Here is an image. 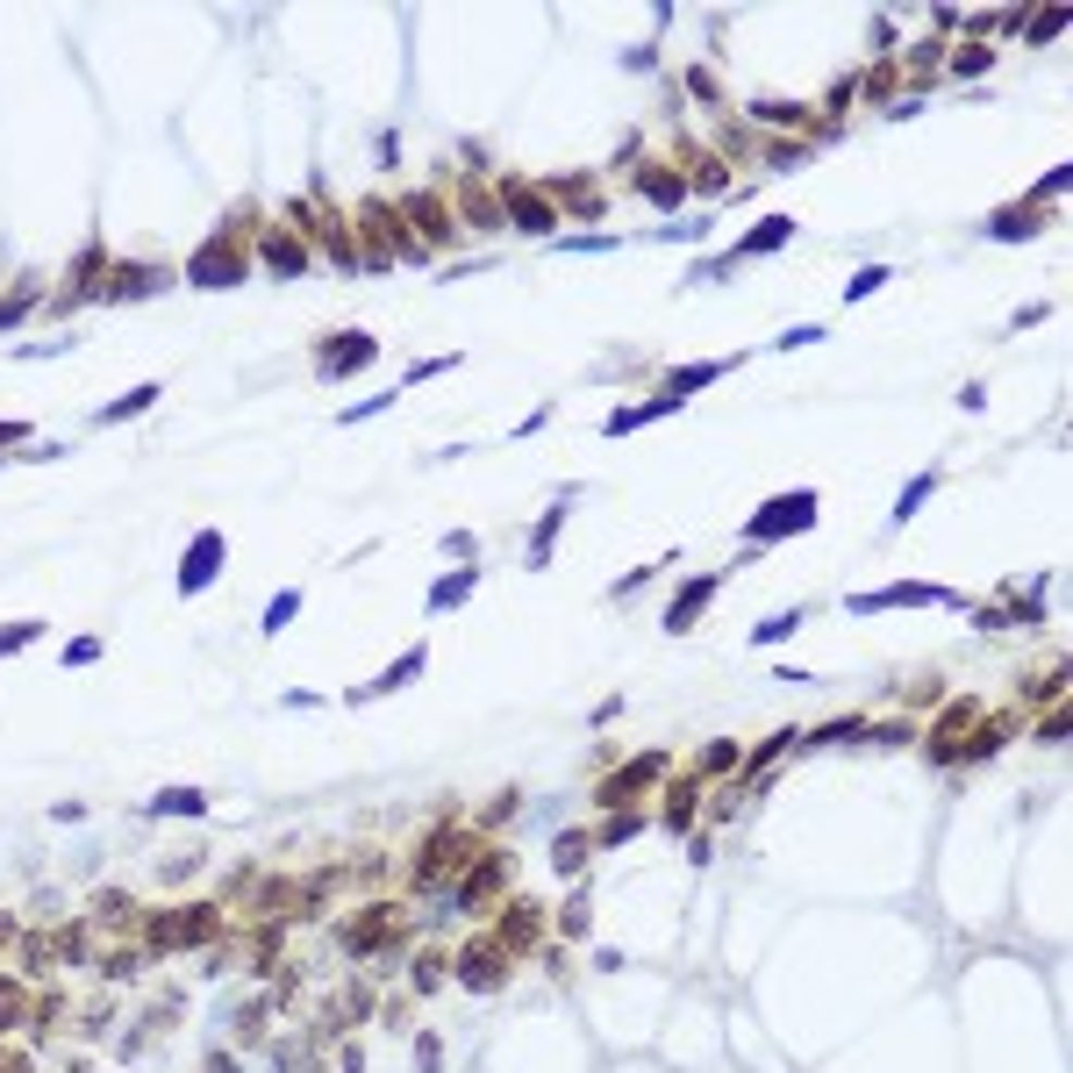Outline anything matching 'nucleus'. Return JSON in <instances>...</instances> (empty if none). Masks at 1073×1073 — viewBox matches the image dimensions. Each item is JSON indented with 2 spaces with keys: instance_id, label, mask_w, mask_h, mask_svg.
I'll use <instances>...</instances> for the list:
<instances>
[{
  "instance_id": "f257e3e1",
  "label": "nucleus",
  "mask_w": 1073,
  "mask_h": 1073,
  "mask_svg": "<svg viewBox=\"0 0 1073 1073\" xmlns=\"http://www.w3.org/2000/svg\"><path fill=\"white\" fill-rule=\"evenodd\" d=\"M351 237H365V244H358L365 273H387L394 258H423L415 229L401 222V208H387V201H365V208H358V229H351Z\"/></svg>"
},
{
  "instance_id": "f03ea898",
  "label": "nucleus",
  "mask_w": 1073,
  "mask_h": 1073,
  "mask_svg": "<svg viewBox=\"0 0 1073 1073\" xmlns=\"http://www.w3.org/2000/svg\"><path fill=\"white\" fill-rule=\"evenodd\" d=\"M809 523H816V495H809V487H801V495H773L766 509L745 523V545L751 551H759V545H781V537H801Z\"/></svg>"
},
{
  "instance_id": "7ed1b4c3",
  "label": "nucleus",
  "mask_w": 1073,
  "mask_h": 1073,
  "mask_svg": "<svg viewBox=\"0 0 1073 1073\" xmlns=\"http://www.w3.org/2000/svg\"><path fill=\"white\" fill-rule=\"evenodd\" d=\"M222 931V909L215 902H201V909H179V916H151L144 923V945H151V952H187V945H208V937Z\"/></svg>"
},
{
  "instance_id": "20e7f679",
  "label": "nucleus",
  "mask_w": 1073,
  "mask_h": 1073,
  "mask_svg": "<svg viewBox=\"0 0 1073 1073\" xmlns=\"http://www.w3.org/2000/svg\"><path fill=\"white\" fill-rule=\"evenodd\" d=\"M244 273H251V258H244V244H229V229L208 237L201 251L187 258V279H194V287H244Z\"/></svg>"
},
{
  "instance_id": "39448f33",
  "label": "nucleus",
  "mask_w": 1073,
  "mask_h": 1073,
  "mask_svg": "<svg viewBox=\"0 0 1073 1073\" xmlns=\"http://www.w3.org/2000/svg\"><path fill=\"white\" fill-rule=\"evenodd\" d=\"M465 859H473V837H465V831H429L423 852H415V866H409V881H415V887H437L451 866L465 873Z\"/></svg>"
},
{
  "instance_id": "423d86ee",
  "label": "nucleus",
  "mask_w": 1073,
  "mask_h": 1073,
  "mask_svg": "<svg viewBox=\"0 0 1073 1073\" xmlns=\"http://www.w3.org/2000/svg\"><path fill=\"white\" fill-rule=\"evenodd\" d=\"M495 201H501V215H509L515 229H523V237H551V229H559V208H551L537 187H515V179H509V187H501Z\"/></svg>"
},
{
  "instance_id": "0eeeda50",
  "label": "nucleus",
  "mask_w": 1073,
  "mask_h": 1073,
  "mask_svg": "<svg viewBox=\"0 0 1073 1073\" xmlns=\"http://www.w3.org/2000/svg\"><path fill=\"white\" fill-rule=\"evenodd\" d=\"M258 265L279 273V279H301L308 273V244L294 237L287 222H265V229H258Z\"/></svg>"
},
{
  "instance_id": "6e6552de",
  "label": "nucleus",
  "mask_w": 1073,
  "mask_h": 1073,
  "mask_svg": "<svg viewBox=\"0 0 1073 1073\" xmlns=\"http://www.w3.org/2000/svg\"><path fill=\"white\" fill-rule=\"evenodd\" d=\"M451 973H459V981H465L473 995H495L501 981H509V966H501V945H495V937H479V945H465V952H459V966H451Z\"/></svg>"
},
{
  "instance_id": "1a4fd4ad",
  "label": "nucleus",
  "mask_w": 1073,
  "mask_h": 1073,
  "mask_svg": "<svg viewBox=\"0 0 1073 1073\" xmlns=\"http://www.w3.org/2000/svg\"><path fill=\"white\" fill-rule=\"evenodd\" d=\"M931 601H945V587H931V579H895V587L852 595V615H873V609H931Z\"/></svg>"
},
{
  "instance_id": "9d476101",
  "label": "nucleus",
  "mask_w": 1073,
  "mask_h": 1073,
  "mask_svg": "<svg viewBox=\"0 0 1073 1073\" xmlns=\"http://www.w3.org/2000/svg\"><path fill=\"white\" fill-rule=\"evenodd\" d=\"M665 773V751H645V759H631V766H615L609 781H601V809H623V801L645 795V781H659Z\"/></svg>"
},
{
  "instance_id": "9b49d317",
  "label": "nucleus",
  "mask_w": 1073,
  "mask_h": 1073,
  "mask_svg": "<svg viewBox=\"0 0 1073 1073\" xmlns=\"http://www.w3.org/2000/svg\"><path fill=\"white\" fill-rule=\"evenodd\" d=\"M222 551H229V545H222V529H201V537H194L187 559H179V595H201L208 579L222 573Z\"/></svg>"
},
{
  "instance_id": "f8f14e48",
  "label": "nucleus",
  "mask_w": 1073,
  "mask_h": 1073,
  "mask_svg": "<svg viewBox=\"0 0 1073 1073\" xmlns=\"http://www.w3.org/2000/svg\"><path fill=\"white\" fill-rule=\"evenodd\" d=\"M373 358H379L373 337H329L323 351H315V373H323V379H344V373H365Z\"/></svg>"
},
{
  "instance_id": "ddd939ff",
  "label": "nucleus",
  "mask_w": 1073,
  "mask_h": 1073,
  "mask_svg": "<svg viewBox=\"0 0 1073 1073\" xmlns=\"http://www.w3.org/2000/svg\"><path fill=\"white\" fill-rule=\"evenodd\" d=\"M401 222H409L415 229V244H451V208L437 201V194H409V201H401Z\"/></svg>"
},
{
  "instance_id": "4468645a",
  "label": "nucleus",
  "mask_w": 1073,
  "mask_h": 1073,
  "mask_svg": "<svg viewBox=\"0 0 1073 1073\" xmlns=\"http://www.w3.org/2000/svg\"><path fill=\"white\" fill-rule=\"evenodd\" d=\"M715 587H723V573H701V579H687L681 595L665 601V631H673V637H681V631H695V623H701V609L715 601Z\"/></svg>"
},
{
  "instance_id": "2eb2a0df",
  "label": "nucleus",
  "mask_w": 1073,
  "mask_h": 1073,
  "mask_svg": "<svg viewBox=\"0 0 1073 1073\" xmlns=\"http://www.w3.org/2000/svg\"><path fill=\"white\" fill-rule=\"evenodd\" d=\"M1038 229H1045L1038 201H1009V208H995V215L981 222V237H995V244H1023V237H1038Z\"/></svg>"
},
{
  "instance_id": "dca6fc26",
  "label": "nucleus",
  "mask_w": 1073,
  "mask_h": 1073,
  "mask_svg": "<svg viewBox=\"0 0 1073 1073\" xmlns=\"http://www.w3.org/2000/svg\"><path fill=\"white\" fill-rule=\"evenodd\" d=\"M172 287V273H158V265H115V273L101 279V301H144V294Z\"/></svg>"
},
{
  "instance_id": "f3484780",
  "label": "nucleus",
  "mask_w": 1073,
  "mask_h": 1073,
  "mask_svg": "<svg viewBox=\"0 0 1073 1073\" xmlns=\"http://www.w3.org/2000/svg\"><path fill=\"white\" fill-rule=\"evenodd\" d=\"M745 358H701V365H673L665 373V401H687L695 387H709V379H723V373H737Z\"/></svg>"
},
{
  "instance_id": "a211bd4d",
  "label": "nucleus",
  "mask_w": 1073,
  "mask_h": 1073,
  "mask_svg": "<svg viewBox=\"0 0 1073 1073\" xmlns=\"http://www.w3.org/2000/svg\"><path fill=\"white\" fill-rule=\"evenodd\" d=\"M637 194H645V201H659V208H681V201H687V172H673V165H637Z\"/></svg>"
},
{
  "instance_id": "6ab92c4d",
  "label": "nucleus",
  "mask_w": 1073,
  "mask_h": 1073,
  "mask_svg": "<svg viewBox=\"0 0 1073 1073\" xmlns=\"http://www.w3.org/2000/svg\"><path fill=\"white\" fill-rule=\"evenodd\" d=\"M501 873H509V859H479V866L473 873H459V909H479V902H487V895H495V887H501Z\"/></svg>"
},
{
  "instance_id": "aec40b11",
  "label": "nucleus",
  "mask_w": 1073,
  "mask_h": 1073,
  "mask_svg": "<svg viewBox=\"0 0 1073 1073\" xmlns=\"http://www.w3.org/2000/svg\"><path fill=\"white\" fill-rule=\"evenodd\" d=\"M423 659H429V651H423V645H409V651H401V659H394V665H387V673H379L373 687H358L351 701H373V695H387V687H409L415 673H423Z\"/></svg>"
},
{
  "instance_id": "412c9836",
  "label": "nucleus",
  "mask_w": 1073,
  "mask_h": 1073,
  "mask_svg": "<svg viewBox=\"0 0 1073 1073\" xmlns=\"http://www.w3.org/2000/svg\"><path fill=\"white\" fill-rule=\"evenodd\" d=\"M551 194H559L551 208H573V215H609V201H601L595 179H551Z\"/></svg>"
},
{
  "instance_id": "4be33fe9",
  "label": "nucleus",
  "mask_w": 1073,
  "mask_h": 1073,
  "mask_svg": "<svg viewBox=\"0 0 1073 1073\" xmlns=\"http://www.w3.org/2000/svg\"><path fill=\"white\" fill-rule=\"evenodd\" d=\"M673 409H681V401H665V394H659V401H637V409H615V415H609L601 429H609V437H631V429L659 423V415H673Z\"/></svg>"
},
{
  "instance_id": "5701e85b",
  "label": "nucleus",
  "mask_w": 1073,
  "mask_h": 1073,
  "mask_svg": "<svg viewBox=\"0 0 1073 1073\" xmlns=\"http://www.w3.org/2000/svg\"><path fill=\"white\" fill-rule=\"evenodd\" d=\"M565 515H573V495H565V501H551V515L537 523V537H529V559H523V565H537V573L551 565V537H559V523H565Z\"/></svg>"
},
{
  "instance_id": "b1692460",
  "label": "nucleus",
  "mask_w": 1073,
  "mask_h": 1073,
  "mask_svg": "<svg viewBox=\"0 0 1073 1073\" xmlns=\"http://www.w3.org/2000/svg\"><path fill=\"white\" fill-rule=\"evenodd\" d=\"M687 158H695V172H687V187H701V194H723V187H731V165H723L715 151H681V165H687Z\"/></svg>"
},
{
  "instance_id": "393cba45",
  "label": "nucleus",
  "mask_w": 1073,
  "mask_h": 1073,
  "mask_svg": "<svg viewBox=\"0 0 1073 1073\" xmlns=\"http://www.w3.org/2000/svg\"><path fill=\"white\" fill-rule=\"evenodd\" d=\"M745 115L751 122H773V129H809V122H816L809 108H795V101H751Z\"/></svg>"
},
{
  "instance_id": "a878e982",
  "label": "nucleus",
  "mask_w": 1073,
  "mask_h": 1073,
  "mask_svg": "<svg viewBox=\"0 0 1073 1073\" xmlns=\"http://www.w3.org/2000/svg\"><path fill=\"white\" fill-rule=\"evenodd\" d=\"M465 595H473V565H465V573H444L437 587H429V615H451Z\"/></svg>"
},
{
  "instance_id": "bb28decb",
  "label": "nucleus",
  "mask_w": 1073,
  "mask_h": 1073,
  "mask_svg": "<svg viewBox=\"0 0 1073 1073\" xmlns=\"http://www.w3.org/2000/svg\"><path fill=\"white\" fill-rule=\"evenodd\" d=\"M587 852H595V837H587V831L551 837V866H559V873H579V866H587Z\"/></svg>"
},
{
  "instance_id": "cd10ccee",
  "label": "nucleus",
  "mask_w": 1073,
  "mask_h": 1073,
  "mask_svg": "<svg viewBox=\"0 0 1073 1073\" xmlns=\"http://www.w3.org/2000/svg\"><path fill=\"white\" fill-rule=\"evenodd\" d=\"M151 809H158V816H201V809H208V795H201V787H165V795H158Z\"/></svg>"
},
{
  "instance_id": "c85d7f7f",
  "label": "nucleus",
  "mask_w": 1073,
  "mask_h": 1073,
  "mask_svg": "<svg viewBox=\"0 0 1073 1073\" xmlns=\"http://www.w3.org/2000/svg\"><path fill=\"white\" fill-rule=\"evenodd\" d=\"M151 401H158V379H151V387H129L122 401H108V409H101V423H129V415H144Z\"/></svg>"
},
{
  "instance_id": "c756f323",
  "label": "nucleus",
  "mask_w": 1073,
  "mask_h": 1073,
  "mask_svg": "<svg viewBox=\"0 0 1073 1073\" xmlns=\"http://www.w3.org/2000/svg\"><path fill=\"white\" fill-rule=\"evenodd\" d=\"M294 615H301V595L287 587V595H273V601H265V615H258V631H265V637H279V631L294 623Z\"/></svg>"
},
{
  "instance_id": "7c9ffc66",
  "label": "nucleus",
  "mask_w": 1073,
  "mask_h": 1073,
  "mask_svg": "<svg viewBox=\"0 0 1073 1073\" xmlns=\"http://www.w3.org/2000/svg\"><path fill=\"white\" fill-rule=\"evenodd\" d=\"M36 294H43V287H36V273H22V287L8 294V301H0V329H15L22 315H29V308H36Z\"/></svg>"
},
{
  "instance_id": "2f4dec72",
  "label": "nucleus",
  "mask_w": 1073,
  "mask_h": 1073,
  "mask_svg": "<svg viewBox=\"0 0 1073 1073\" xmlns=\"http://www.w3.org/2000/svg\"><path fill=\"white\" fill-rule=\"evenodd\" d=\"M529 937H537V909L515 902L509 916H501V937H495V945H529Z\"/></svg>"
},
{
  "instance_id": "473e14b6",
  "label": "nucleus",
  "mask_w": 1073,
  "mask_h": 1073,
  "mask_svg": "<svg viewBox=\"0 0 1073 1073\" xmlns=\"http://www.w3.org/2000/svg\"><path fill=\"white\" fill-rule=\"evenodd\" d=\"M988 65H995V51H988V43H973V36L952 51V72H959V79H981Z\"/></svg>"
},
{
  "instance_id": "72a5a7b5",
  "label": "nucleus",
  "mask_w": 1073,
  "mask_h": 1073,
  "mask_svg": "<svg viewBox=\"0 0 1073 1073\" xmlns=\"http://www.w3.org/2000/svg\"><path fill=\"white\" fill-rule=\"evenodd\" d=\"M22 1016H29V988H22V981H0V1031H15Z\"/></svg>"
},
{
  "instance_id": "f704fd0d",
  "label": "nucleus",
  "mask_w": 1073,
  "mask_h": 1073,
  "mask_svg": "<svg viewBox=\"0 0 1073 1073\" xmlns=\"http://www.w3.org/2000/svg\"><path fill=\"white\" fill-rule=\"evenodd\" d=\"M787 745H795V731H773V737H766V745L751 751V766H745V781H759V773H766V766H773V759H781V751H787ZM745 781H737V787H745Z\"/></svg>"
},
{
  "instance_id": "c9c22d12",
  "label": "nucleus",
  "mask_w": 1073,
  "mask_h": 1073,
  "mask_svg": "<svg viewBox=\"0 0 1073 1073\" xmlns=\"http://www.w3.org/2000/svg\"><path fill=\"white\" fill-rule=\"evenodd\" d=\"M931 487H937V473H916V479H909V487H902V501H895V523H909V515H916L923 501H931Z\"/></svg>"
},
{
  "instance_id": "e433bc0d",
  "label": "nucleus",
  "mask_w": 1073,
  "mask_h": 1073,
  "mask_svg": "<svg viewBox=\"0 0 1073 1073\" xmlns=\"http://www.w3.org/2000/svg\"><path fill=\"white\" fill-rule=\"evenodd\" d=\"M887 287V265H859L852 279H845V301H866V294H881Z\"/></svg>"
},
{
  "instance_id": "4c0bfd02",
  "label": "nucleus",
  "mask_w": 1073,
  "mask_h": 1073,
  "mask_svg": "<svg viewBox=\"0 0 1073 1073\" xmlns=\"http://www.w3.org/2000/svg\"><path fill=\"white\" fill-rule=\"evenodd\" d=\"M687 816H695V781H673V801H665V823H673V831H687Z\"/></svg>"
},
{
  "instance_id": "58836bf2",
  "label": "nucleus",
  "mask_w": 1073,
  "mask_h": 1073,
  "mask_svg": "<svg viewBox=\"0 0 1073 1073\" xmlns=\"http://www.w3.org/2000/svg\"><path fill=\"white\" fill-rule=\"evenodd\" d=\"M637 831H645V816H637V809H631V816L615 809V816L601 823V837H595V845H623V837H637Z\"/></svg>"
},
{
  "instance_id": "ea45409f",
  "label": "nucleus",
  "mask_w": 1073,
  "mask_h": 1073,
  "mask_svg": "<svg viewBox=\"0 0 1073 1073\" xmlns=\"http://www.w3.org/2000/svg\"><path fill=\"white\" fill-rule=\"evenodd\" d=\"M465 222H473V229H495V222H501V201H487V194H465Z\"/></svg>"
},
{
  "instance_id": "a19ab883",
  "label": "nucleus",
  "mask_w": 1073,
  "mask_h": 1073,
  "mask_svg": "<svg viewBox=\"0 0 1073 1073\" xmlns=\"http://www.w3.org/2000/svg\"><path fill=\"white\" fill-rule=\"evenodd\" d=\"M101 973H108V981H137V973H144V952H101Z\"/></svg>"
},
{
  "instance_id": "79ce46f5",
  "label": "nucleus",
  "mask_w": 1073,
  "mask_h": 1073,
  "mask_svg": "<svg viewBox=\"0 0 1073 1073\" xmlns=\"http://www.w3.org/2000/svg\"><path fill=\"white\" fill-rule=\"evenodd\" d=\"M36 637H43V623H8V631H0V659H8V651H29Z\"/></svg>"
},
{
  "instance_id": "37998d69",
  "label": "nucleus",
  "mask_w": 1073,
  "mask_h": 1073,
  "mask_svg": "<svg viewBox=\"0 0 1073 1073\" xmlns=\"http://www.w3.org/2000/svg\"><path fill=\"white\" fill-rule=\"evenodd\" d=\"M787 631H801V609H781V615H766V623H759V645H781Z\"/></svg>"
},
{
  "instance_id": "c03bdc74",
  "label": "nucleus",
  "mask_w": 1073,
  "mask_h": 1073,
  "mask_svg": "<svg viewBox=\"0 0 1073 1073\" xmlns=\"http://www.w3.org/2000/svg\"><path fill=\"white\" fill-rule=\"evenodd\" d=\"M1023 29H1031V36H1066V29H1073V8H1045V15L1023 22Z\"/></svg>"
},
{
  "instance_id": "a18cd8bd",
  "label": "nucleus",
  "mask_w": 1073,
  "mask_h": 1073,
  "mask_svg": "<svg viewBox=\"0 0 1073 1073\" xmlns=\"http://www.w3.org/2000/svg\"><path fill=\"white\" fill-rule=\"evenodd\" d=\"M659 237H665V244H695V237H709V215H687V222H665Z\"/></svg>"
},
{
  "instance_id": "49530a36",
  "label": "nucleus",
  "mask_w": 1073,
  "mask_h": 1073,
  "mask_svg": "<svg viewBox=\"0 0 1073 1073\" xmlns=\"http://www.w3.org/2000/svg\"><path fill=\"white\" fill-rule=\"evenodd\" d=\"M731 766H737V745L731 737H715V745L701 751V773H731Z\"/></svg>"
},
{
  "instance_id": "de8ad7c7",
  "label": "nucleus",
  "mask_w": 1073,
  "mask_h": 1073,
  "mask_svg": "<svg viewBox=\"0 0 1073 1073\" xmlns=\"http://www.w3.org/2000/svg\"><path fill=\"white\" fill-rule=\"evenodd\" d=\"M444 973H451V966H444V952H423V959H415V988H444Z\"/></svg>"
},
{
  "instance_id": "09e8293b",
  "label": "nucleus",
  "mask_w": 1073,
  "mask_h": 1073,
  "mask_svg": "<svg viewBox=\"0 0 1073 1073\" xmlns=\"http://www.w3.org/2000/svg\"><path fill=\"white\" fill-rule=\"evenodd\" d=\"M766 158H773V172H795L809 158V144H766Z\"/></svg>"
},
{
  "instance_id": "8fccbe9b",
  "label": "nucleus",
  "mask_w": 1073,
  "mask_h": 1073,
  "mask_svg": "<svg viewBox=\"0 0 1073 1073\" xmlns=\"http://www.w3.org/2000/svg\"><path fill=\"white\" fill-rule=\"evenodd\" d=\"M93 659H101V637H72L65 645V665H93Z\"/></svg>"
},
{
  "instance_id": "3c124183",
  "label": "nucleus",
  "mask_w": 1073,
  "mask_h": 1073,
  "mask_svg": "<svg viewBox=\"0 0 1073 1073\" xmlns=\"http://www.w3.org/2000/svg\"><path fill=\"white\" fill-rule=\"evenodd\" d=\"M937 43H945V36H923L916 51H909V72H931V65H937V58H945V51H937Z\"/></svg>"
},
{
  "instance_id": "603ef678",
  "label": "nucleus",
  "mask_w": 1073,
  "mask_h": 1073,
  "mask_svg": "<svg viewBox=\"0 0 1073 1073\" xmlns=\"http://www.w3.org/2000/svg\"><path fill=\"white\" fill-rule=\"evenodd\" d=\"M559 251H615L609 229H595V237H559Z\"/></svg>"
},
{
  "instance_id": "864d4df0",
  "label": "nucleus",
  "mask_w": 1073,
  "mask_h": 1073,
  "mask_svg": "<svg viewBox=\"0 0 1073 1073\" xmlns=\"http://www.w3.org/2000/svg\"><path fill=\"white\" fill-rule=\"evenodd\" d=\"M415 1066H423V1073H444V1045H437V1038H415Z\"/></svg>"
},
{
  "instance_id": "5fc2aeb1",
  "label": "nucleus",
  "mask_w": 1073,
  "mask_h": 1073,
  "mask_svg": "<svg viewBox=\"0 0 1073 1073\" xmlns=\"http://www.w3.org/2000/svg\"><path fill=\"white\" fill-rule=\"evenodd\" d=\"M437 373H459V358H423V365H409V387L415 379H437Z\"/></svg>"
},
{
  "instance_id": "6e6d98bb",
  "label": "nucleus",
  "mask_w": 1073,
  "mask_h": 1073,
  "mask_svg": "<svg viewBox=\"0 0 1073 1073\" xmlns=\"http://www.w3.org/2000/svg\"><path fill=\"white\" fill-rule=\"evenodd\" d=\"M801 344H823V329H816V323H801V329H781V351H801Z\"/></svg>"
},
{
  "instance_id": "4d7b16f0",
  "label": "nucleus",
  "mask_w": 1073,
  "mask_h": 1073,
  "mask_svg": "<svg viewBox=\"0 0 1073 1073\" xmlns=\"http://www.w3.org/2000/svg\"><path fill=\"white\" fill-rule=\"evenodd\" d=\"M559 931H565V937H587V909H579V902H565V916H559Z\"/></svg>"
},
{
  "instance_id": "13d9d810",
  "label": "nucleus",
  "mask_w": 1073,
  "mask_h": 1073,
  "mask_svg": "<svg viewBox=\"0 0 1073 1073\" xmlns=\"http://www.w3.org/2000/svg\"><path fill=\"white\" fill-rule=\"evenodd\" d=\"M387 401H394V394H373V401H358V409H344V423H365V415H379Z\"/></svg>"
},
{
  "instance_id": "bf43d9fd",
  "label": "nucleus",
  "mask_w": 1073,
  "mask_h": 1073,
  "mask_svg": "<svg viewBox=\"0 0 1073 1073\" xmlns=\"http://www.w3.org/2000/svg\"><path fill=\"white\" fill-rule=\"evenodd\" d=\"M1066 179H1073V172H1066V165H1052V172H1045V187H1038V201H1052V194H1066Z\"/></svg>"
},
{
  "instance_id": "052dcab7",
  "label": "nucleus",
  "mask_w": 1073,
  "mask_h": 1073,
  "mask_svg": "<svg viewBox=\"0 0 1073 1073\" xmlns=\"http://www.w3.org/2000/svg\"><path fill=\"white\" fill-rule=\"evenodd\" d=\"M29 437V423H0V444H22Z\"/></svg>"
},
{
  "instance_id": "680f3d73",
  "label": "nucleus",
  "mask_w": 1073,
  "mask_h": 1073,
  "mask_svg": "<svg viewBox=\"0 0 1073 1073\" xmlns=\"http://www.w3.org/2000/svg\"><path fill=\"white\" fill-rule=\"evenodd\" d=\"M0 1073H36V1066H29V1059H15V1052H8V1059H0Z\"/></svg>"
},
{
  "instance_id": "e2e57ef3",
  "label": "nucleus",
  "mask_w": 1073,
  "mask_h": 1073,
  "mask_svg": "<svg viewBox=\"0 0 1073 1073\" xmlns=\"http://www.w3.org/2000/svg\"><path fill=\"white\" fill-rule=\"evenodd\" d=\"M208 1073H237V1059H208Z\"/></svg>"
},
{
  "instance_id": "0e129e2a",
  "label": "nucleus",
  "mask_w": 1073,
  "mask_h": 1073,
  "mask_svg": "<svg viewBox=\"0 0 1073 1073\" xmlns=\"http://www.w3.org/2000/svg\"><path fill=\"white\" fill-rule=\"evenodd\" d=\"M0 945H8V923H0Z\"/></svg>"
}]
</instances>
